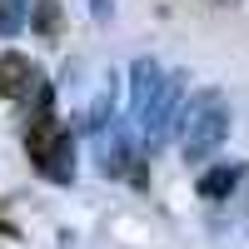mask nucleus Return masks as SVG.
<instances>
[{"instance_id":"1","label":"nucleus","mask_w":249,"mask_h":249,"mask_svg":"<svg viewBox=\"0 0 249 249\" xmlns=\"http://www.w3.org/2000/svg\"><path fill=\"white\" fill-rule=\"evenodd\" d=\"M25 155H30V170L50 184H70L75 179V135L60 124L55 115V90L40 85L30 100V115H25Z\"/></svg>"},{"instance_id":"2","label":"nucleus","mask_w":249,"mask_h":249,"mask_svg":"<svg viewBox=\"0 0 249 249\" xmlns=\"http://www.w3.org/2000/svg\"><path fill=\"white\" fill-rule=\"evenodd\" d=\"M230 140V105L219 90H199V100L184 105V135H179V155L190 164H204L219 155V144Z\"/></svg>"},{"instance_id":"3","label":"nucleus","mask_w":249,"mask_h":249,"mask_svg":"<svg viewBox=\"0 0 249 249\" xmlns=\"http://www.w3.org/2000/svg\"><path fill=\"white\" fill-rule=\"evenodd\" d=\"M40 85H45V75L35 70L30 55H20V50H0V100L25 105V100H35Z\"/></svg>"},{"instance_id":"4","label":"nucleus","mask_w":249,"mask_h":249,"mask_svg":"<svg viewBox=\"0 0 249 249\" xmlns=\"http://www.w3.org/2000/svg\"><path fill=\"white\" fill-rule=\"evenodd\" d=\"M239 179H244V160H219V164H210L199 175V199H210V204L230 199L239 190Z\"/></svg>"},{"instance_id":"5","label":"nucleus","mask_w":249,"mask_h":249,"mask_svg":"<svg viewBox=\"0 0 249 249\" xmlns=\"http://www.w3.org/2000/svg\"><path fill=\"white\" fill-rule=\"evenodd\" d=\"M160 85H164L160 60L140 55L135 65H130V100H135V115H150V105H155V90H160Z\"/></svg>"},{"instance_id":"6","label":"nucleus","mask_w":249,"mask_h":249,"mask_svg":"<svg viewBox=\"0 0 249 249\" xmlns=\"http://www.w3.org/2000/svg\"><path fill=\"white\" fill-rule=\"evenodd\" d=\"M30 30L40 45H60L65 40V5L60 0H30Z\"/></svg>"},{"instance_id":"7","label":"nucleus","mask_w":249,"mask_h":249,"mask_svg":"<svg viewBox=\"0 0 249 249\" xmlns=\"http://www.w3.org/2000/svg\"><path fill=\"white\" fill-rule=\"evenodd\" d=\"M20 25H30V0H0V40H10Z\"/></svg>"},{"instance_id":"8","label":"nucleus","mask_w":249,"mask_h":249,"mask_svg":"<svg viewBox=\"0 0 249 249\" xmlns=\"http://www.w3.org/2000/svg\"><path fill=\"white\" fill-rule=\"evenodd\" d=\"M90 15L100 20V25H110V15H115V5H110V0H90Z\"/></svg>"}]
</instances>
